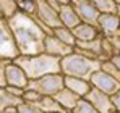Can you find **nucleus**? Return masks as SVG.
Here are the masks:
<instances>
[{
    "label": "nucleus",
    "instance_id": "obj_1",
    "mask_svg": "<svg viewBox=\"0 0 120 113\" xmlns=\"http://www.w3.org/2000/svg\"><path fill=\"white\" fill-rule=\"evenodd\" d=\"M7 21L21 56H34L44 53V40L45 36L50 34L36 19V16H29L18 11Z\"/></svg>",
    "mask_w": 120,
    "mask_h": 113
},
{
    "label": "nucleus",
    "instance_id": "obj_2",
    "mask_svg": "<svg viewBox=\"0 0 120 113\" xmlns=\"http://www.w3.org/2000/svg\"><path fill=\"white\" fill-rule=\"evenodd\" d=\"M15 63L26 73L29 81H36L42 76L60 73V58L41 53L34 56H18Z\"/></svg>",
    "mask_w": 120,
    "mask_h": 113
},
{
    "label": "nucleus",
    "instance_id": "obj_3",
    "mask_svg": "<svg viewBox=\"0 0 120 113\" xmlns=\"http://www.w3.org/2000/svg\"><path fill=\"white\" fill-rule=\"evenodd\" d=\"M101 63H102L101 60L84 56L73 50V53L60 58V73L63 76L89 79L93 73L101 70Z\"/></svg>",
    "mask_w": 120,
    "mask_h": 113
},
{
    "label": "nucleus",
    "instance_id": "obj_4",
    "mask_svg": "<svg viewBox=\"0 0 120 113\" xmlns=\"http://www.w3.org/2000/svg\"><path fill=\"white\" fill-rule=\"evenodd\" d=\"M63 87H65V84H63V74L62 73L42 76L36 81H29V84H28L29 91H34L44 97H55Z\"/></svg>",
    "mask_w": 120,
    "mask_h": 113
},
{
    "label": "nucleus",
    "instance_id": "obj_5",
    "mask_svg": "<svg viewBox=\"0 0 120 113\" xmlns=\"http://www.w3.org/2000/svg\"><path fill=\"white\" fill-rule=\"evenodd\" d=\"M18 56H20V52H18L16 42L13 39L11 29L8 26V21L0 18V58L15 61Z\"/></svg>",
    "mask_w": 120,
    "mask_h": 113
},
{
    "label": "nucleus",
    "instance_id": "obj_6",
    "mask_svg": "<svg viewBox=\"0 0 120 113\" xmlns=\"http://www.w3.org/2000/svg\"><path fill=\"white\" fill-rule=\"evenodd\" d=\"M36 19H38L41 24L49 31V34H52V29L62 26L59 11H57L55 8L50 7L49 0H47V2H45V0H38V13H36Z\"/></svg>",
    "mask_w": 120,
    "mask_h": 113
},
{
    "label": "nucleus",
    "instance_id": "obj_7",
    "mask_svg": "<svg viewBox=\"0 0 120 113\" xmlns=\"http://www.w3.org/2000/svg\"><path fill=\"white\" fill-rule=\"evenodd\" d=\"M89 82L94 89H98V91H101V92H104L107 95H114L115 92L120 91V82L117 79H114L112 76H109L107 73H104L102 70L93 73L91 78H89Z\"/></svg>",
    "mask_w": 120,
    "mask_h": 113
},
{
    "label": "nucleus",
    "instance_id": "obj_8",
    "mask_svg": "<svg viewBox=\"0 0 120 113\" xmlns=\"http://www.w3.org/2000/svg\"><path fill=\"white\" fill-rule=\"evenodd\" d=\"M71 5H73L75 11L78 13L81 23L93 24V26L98 24L101 13L98 11L96 5H94V0H71Z\"/></svg>",
    "mask_w": 120,
    "mask_h": 113
},
{
    "label": "nucleus",
    "instance_id": "obj_9",
    "mask_svg": "<svg viewBox=\"0 0 120 113\" xmlns=\"http://www.w3.org/2000/svg\"><path fill=\"white\" fill-rule=\"evenodd\" d=\"M5 81H7V86H10V87H20V89H28V84H29V79H28L26 73L21 70L15 61H10L7 65Z\"/></svg>",
    "mask_w": 120,
    "mask_h": 113
},
{
    "label": "nucleus",
    "instance_id": "obj_10",
    "mask_svg": "<svg viewBox=\"0 0 120 113\" xmlns=\"http://www.w3.org/2000/svg\"><path fill=\"white\" fill-rule=\"evenodd\" d=\"M96 110L99 113H115V108L112 105V100H110V95L104 94L98 89H91V92L84 97Z\"/></svg>",
    "mask_w": 120,
    "mask_h": 113
},
{
    "label": "nucleus",
    "instance_id": "obj_11",
    "mask_svg": "<svg viewBox=\"0 0 120 113\" xmlns=\"http://www.w3.org/2000/svg\"><path fill=\"white\" fill-rule=\"evenodd\" d=\"M73 47H68L65 45L63 42H60L55 36H45V40H44V53L50 56H57V58H63V56L73 53Z\"/></svg>",
    "mask_w": 120,
    "mask_h": 113
},
{
    "label": "nucleus",
    "instance_id": "obj_12",
    "mask_svg": "<svg viewBox=\"0 0 120 113\" xmlns=\"http://www.w3.org/2000/svg\"><path fill=\"white\" fill-rule=\"evenodd\" d=\"M59 16H60L62 26H65L68 29L76 28L81 23L78 13L75 11L73 5H71V0H62V5H60V8H59Z\"/></svg>",
    "mask_w": 120,
    "mask_h": 113
},
{
    "label": "nucleus",
    "instance_id": "obj_13",
    "mask_svg": "<svg viewBox=\"0 0 120 113\" xmlns=\"http://www.w3.org/2000/svg\"><path fill=\"white\" fill-rule=\"evenodd\" d=\"M98 29L102 36H115L120 28V16L117 13H104L99 15L98 19Z\"/></svg>",
    "mask_w": 120,
    "mask_h": 113
},
{
    "label": "nucleus",
    "instance_id": "obj_14",
    "mask_svg": "<svg viewBox=\"0 0 120 113\" xmlns=\"http://www.w3.org/2000/svg\"><path fill=\"white\" fill-rule=\"evenodd\" d=\"M63 84H65V89L71 91L73 94L78 95L80 99H84L86 95L91 92V89H93L89 79L71 78V76H63Z\"/></svg>",
    "mask_w": 120,
    "mask_h": 113
},
{
    "label": "nucleus",
    "instance_id": "obj_15",
    "mask_svg": "<svg viewBox=\"0 0 120 113\" xmlns=\"http://www.w3.org/2000/svg\"><path fill=\"white\" fill-rule=\"evenodd\" d=\"M71 31H73V36L76 39V42H91V40H94V39H98L101 36L98 26L86 24V23H80Z\"/></svg>",
    "mask_w": 120,
    "mask_h": 113
},
{
    "label": "nucleus",
    "instance_id": "obj_16",
    "mask_svg": "<svg viewBox=\"0 0 120 113\" xmlns=\"http://www.w3.org/2000/svg\"><path fill=\"white\" fill-rule=\"evenodd\" d=\"M54 99L57 100V103H59L60 107L63 108V112H67V113H71V110L76 107V103H78V100H80L78 95H75L71 91H68V89H65V87H63Z\"/></svg>",
    "mask_w": 120,
    "mask_h": 113
},
{
    "label": "nucleus",
    "instance_id": "obj_17",
    "mask_svg": "<svg viewBox=\"0 0 120 113\" xmlns=\"http://www.w3.org/2000/svg\"><path fill=\"white\" fill-rule=\"evenodd\" d=\"M52 36H55L60 42H63L68 47H73L75 49V45H76V39L73 36V31L68 29V28H65V26H60V28L52 29Z\"/></svg>",
    "mask_w": 120,
    "mask_h": 113
},
{
    "label": "nucleus",
    "instance_id": "obj_18",
    "mask_svg": "<svg viewBox=\"0 0 120 113\" xmlns=\"http://www.w3.org/2000/svg\"><path fill=\"white\" fill-rule=\"evenodd\" d=\"M23 103V99L20 97H15L13 94H10L5 87H0V113L3 112L5 108H10V107H18Z\"/></svg>",
    "mask_w": 120,
    "mask_h": 113
},
{
    "label": "nucleus",
    "instance_id": "obj_19",
    "mask_svg": "<svg viewBox=\"0 0 120 113\" xmlns=\"http://www.w3.org/2000/svg\"><path fill=\"white\" fill-rule=\"evenodd\" d=\"M36 105L42 110V113H62L63 112V108L57 103V100H55L54 97H44V95H42Z\"/></svg>",
    "mask_w": 120,
    "mask_h": 113
},
{
    "label": "nucleus",
    "instance_id": "obj_20",
    "mask_svg": "<svg viewBox=\"0 0 120 113\" xmlns=\"http://www.w3.org/2000/svg\"><path fill=\"white\" fill-rule=\"evenodd\" d=\"M18 13L16 0H0V16L3 19H10Z\"/></svg>",
    "mask_w": 120,
    "mask_h": 113
},
{
    "label": "nucleus",
    "instance_id": "obj_21",
    "mask_svg": "<svg viewBox=\"0 0 120 113\" xmlns=\"http://www.w3.org/2000/svg\"><path fill=\"white\" fill-rule=\"evenodd\" d=\"M16 5H18L20 13L29 15V16H36V13H38V2H34V0H18Z\"/></svg>",
    "mask_w": 120,
    "mask_h": 113
},
{
    "label": "nucleus",
    "instance_id": "obj_22",
    "mask_svg": "<svg viewBox=\"0 0 120 113\" xmlns=\"http://www.w3.org/2000/svg\"><path fill=\"white\" fill-rule=\"evenodd\" d=\"M94 5L101 15L117 13V0H94Z\"/></svg>",
    "mask_w": 120,
    "mask_h": 113
},
{
    "label": "nucleus",
    "instance_id": "obj_23",
    "mask_svg": "<svg viewBox=\"0 0 120 113\" xmlns=\"http://www.w3.org/2000/svg\"><path fill=\"white\" fill-rule=\"evenodd\" d=\"M71 113H99L86 99H80L78 100V103H76V107L71 110Z\"/></svg>",
    "mask_w": 120,
    "mask_h": 113
},
{
    "label": "nucleus",
    "instance_id": "obj_24",
    "mask_svg": "<svg viewBox=\"0 0 120 113\" xmlns=\"http://www.w3.org/2000/svg\"><path fill=\"white\" fill-rule=\"evenodd\" d=\"M101 70H102L104 73H107L109 76H112L114 79H117V81L120 82V71L114 66V65H112V63H110V60L102 61V63H101Z\"/></svg>",
    "mask_w": 120,
    "mask_h": 113
},
{
    "label": "nucleus",
    "instance_id": "obj_25",
    "mask_svg": "<svg viewBox=\"0 0 120 113\" xmlns=\"http://www.w3.org/2000/svg\"><path fill=\"white\" fill-rule=\"evenodd\" d=\"M16 110H18V113H42V110L38 105H33V103H28V102H23L21 105H18Z\"/></svg>",
    "mask_w": 120,
    "mask_h": 113
},
{
    "label": "nucleus",
    "instance_id": "obj_26",
    "mask_svg": "<svg viewBox=\"0 0 120 113\" xmlns=\"http://www.w3.org/2000/svg\"><path fill=\"white\" fill-rule=\"evenodd\" d=\"M41 97H42L41 94L34 92V91H29V89H26V91H24V94H23V102H28V103H33V105H36V103L39 102Z\"/></svg>",
    "mask_w": 120,
    "mask_h": 113
},
{
    "label": "nucleus",
    "instance_id": "obj_27",
    "mask_svg": "<svg viewBox=\"0 0 120 113\" xmlns=\"http://www.w3.org/2000/svg\"><path fill=\"white\" fill-rule=\"evenodd\" d=\"M10 61L8 60H2L0 58V87H7V81H5V70H7V65Z\"/></svg>",
    "mask_w": 120,
    "mask_h": 113
},
{
    "label": "nucleus",
    "instance_id": "obj_28",
    "mask_svg": "<svg viewBox=\"0 0 120 113\" xmlns=\"http://www.w3.org/2000/svg\"><path fill=\"white\" fill-rule=\"evenodd\" d=\"M110 100H112V105L115 108V113H120V91L115 92L114 95H110Z\"/></svg>",
    "mask_w": 120,
    "mask_h": 113
},
{
    "label": "nucleus",
    "instance_id": "obj_29",
    "mask_svg": "<svg viewBox=\"0 0 120 113\" xmlns=\"http://www.w3.org/2000/svg\"><path fill=\"white\" fill-rule=\"evenodd\" d=\"M10 94H13L15 97H20V99H23V94H24V91L26 89H20V87H10V86H7L5 87Z\"/></svg>",
    "mask_w": 120,
    "mask_h": 113
},
{
    "label": "nucleus",
    "instance_id": "obj_30",
    "mask_svg": "<svg viewBox=\"0 0 120 113\" xmlns=\"http://www.w3.org/2000/svg\"><path fill=\"white\" fill-rule=\"evenodd\" d=\"M110 63H112V65L120 71V53H117V55L112 56V58H110Z\"/></svg>",
    "mask_w": 120,
    "mask_h": 113
},
{
    "label": "nucleus",
    "instance_id": "obj_31",
    "mask_svg": "<svg viewBox=\"0 0 120 113\" xmlns=\"http://www.w3.org/2000/svg\"><path fill=\"white\" fill-rule=\"evenodd\" d=\"M2 113H18V110H16V107H10V108H5Z\"/></svg>",
    "mask_w": 120,
    "mask_h": 113
},
{
    "label": "nucleus",
    "instance_id": "obj_32",
    "mask_svg": "<svg viewBox=\"0 0 120 113\" xmlns=\"http://www.w3.org/2000/svg\"><path fill=\"white\" fill-rule=\"evenodd\" d=\"M117 15L120 16V0H117Z\"/></svg>",
    "mask_w": 120,
    "mask_h": 113
},
{
    "label": "nucleus",
    "instance_id": "obj_33",
    "mask_svg": "<svg viewBox=\"0 0 120 113\" xmlns=\"http://www.w3.org/2000/svg\"><path fill=\"white\" fill-rule=\"evenodd\" d=\"M115 36H117V37L120 39V28H119V31H117V34H115Z\"/></svg>",
    "mask_w": 120,
    "mask_h": 113
},
{
    "label": "nucleus",
    "instance_id": "obj_34",
    "mask_svg": "<svg viewBox=\"0 0 120 113\" xmlns=\"http://www.w3.org/2000/svg\"><path fill=\"white\" fill-rule=\"evenodd\" d=\"M62 113H65V112H62Z\"/></svg>",
    "mask_w": 120,
    "mask_h": 113
},
{
    "label": "nucleus",
    "instance_id": "obj_35",
    "mask_svg": "<svg viewBox=\"0 0 120 113\" xmlns=\"http://www.w3.org/2000/svg\"><path fill=\"white\" fill-rule=\"evenodd\" d=\"M0 18H2V16H0Z\"/></svg>",
    "mask_w": 120,
    "mask_h": 113
}]
</instances>
